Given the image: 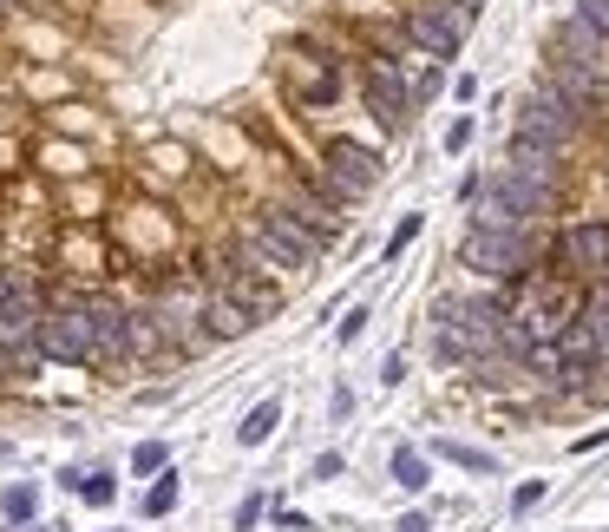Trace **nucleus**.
<instances>
[{"label":"nucleus","instance_id":"nucleus-1","mask_svg":"<svg viewBox=\"0 0 609 532\" xmlns=\"http://www.w3.org/2000/svg\"><path fill=\"white\" fill-rule=\"evenodd\" d=\"M250 257H256L270 277H308V270L328 257V243L302 224L288 204H263V211L250 218Z\"/></svg>","mask_w":609,"mask_h":532},{"label":"nucleus","instance_id":"nucleus-2","mask_svg":"<svg viewBox=\"0 0 609 532\" xmlns=\"http://www.w3.org/2000/svg\"><path fill=\"white\" fill-rule=\"evenodd\" d=\"M557 211V191L538 178H518V171H491L473 198V230H531L538 218Z\"/></svg>","mask_w":609,"mask_h":532},{"label":"nucleus","instance_id":"nucleus-3","mask_svg":"<svg viewBox=\"0 0 609 532\" xmlns=\"http://www.w3.org/2000/svg\"><path fill=\"white\" fill-rule=\"evenodd\" d=\"M531 257H538L531 230H466L459 237V263L478 270V277H491V283H525Z\"/></svg>","mask_w":609,"mask_h":532},{"label":"nucleus","instance_id":"nucleus-4","mask_svg":"<svg viewBox=\"0 0 609 532\" xmlns=\"http://www.w3.org/2000/svg\"><path fill=\"white\" fill-rule=\"evenodd\" d=\"M466 27H473V7L466 0H426V7H413L400 20L406 47L413 53H433V60H453L466 47Z\"/></svg>","mask_w":609,"mask_h":532},{"label":"nucleus","instance_id":"nucleus-5","mask_svg":"<svg viewBox=\"0 0 609 532\" xmlns=\"http://www.w3.org/2000/svg\"><path fill=\"white\" fill-rule=\"evenodd\" d=\"M550 270L570 283H603L609 277V218H583V224L557 230L550 243Z\"/></svg>","mask_w":609,"mask_h":532},{"label":"nucleus","instance_id":"nucleus-6","mask_svg":"<svg viewBox=\"0 0 609 532\" xmlns=\"http://www.w3.org/2000/svg\"><path fill=\"white\" fill-rule=\"evenodd\" d=\"M518 132L538 139V145H550V152H570V139L583 132V112H577L570 99H557V92L538 79V86L525 92V106H518Z\"/></svg>","mask_w":609,"mask_h":532},{"label":"nucleus","instance_id":"nucleus-7","mask_svg":"<svg viewBox=\"0 0 609 532\" xmlns=\"http://www.w3.org/2000/svg\"><path fill=\"white\" fill-rule=\"evenodd\" d=\"M361 99H367V112L380 119V132H400L406 112H413L400 60H361Z\"/></svg>","mask_w":609,"mask_h":532},{"label":"nucleus","instance_id":"nucleus-8","mask_svg":"<svg viewBox=\"0 0 609 532\" xmlns=\"http://www.w3.org/2000/svg\"><path fill=\"white\" fill-rule=\"evenodd\" d=\"M550 67H570V73H583V79H609V40L603 33H590L577 13L550 33Z\"/></svg>","mask_w":609,"mask_h":532},{"label":"nucleus","instance_id":"nucleus-9","mask_svg":"<svg viewBox=\"0 0 609 532\" xmlns=\"http://www.w3.org/2000/svg\"><path fill=\"white\" fill-rule=\"evenodd\" d=\"M33 349H40L47 362L92 369V335H85V322H79L72 309H47V315H40V329H33Z\"/></svg>","mask_w":609,"mask_h":532},{"label":"nucleus","instance_id":"nucleus-10","mask_svg":"<svg viewBox=\"0 0 609 532\" xmlns=\"http://www.w3.org/2000/svg\"><path fill=\"white\" fill-rule=\"evenodd\" d=\"M288 79H295V106H315V112H322V106L341 99V67L322 60V53H308V60L288 53Z\"/></svg>","mask_w":609,"mask_h":532},{"label":"nucleus","instance_id":"nucleus-11","mask_svg":"<svg viewBox=\"0 0 609 532\" xmlns=\"http://www.w3.org/2000/svg\"><path fill=\"white\" fill-rule=\"evenodd\" d=\"M557 158H564V152H550V145H538V139L511 132V145H505V171L538 178V184H550V191H557V178H564V164H557Z\"/></svg>","mask_w":609,"mask_h":532},{"label":"nucleus","instance_id":"nucleus-12","mask_svg":"<svg viewBox=\"0 0 609 532\" xmlns=\"http://www.w3.org/2000/svg\"><path fill=\"white\" fill-rule=\"evenodd\" d=\"M250 329H256V315H250V309H236L230 297H216V290H210V303H203V335H210V349H216V342H243Z\"/></svg>","mask_w":609,"mask_h":532},{"label":"nucleus","instance_id":"nucleus-13","mask_svg":"<svg viewBox=\"0 0 609 532\" xmlns=\"http://www.w3.org/2000/svg\"><path fill=\"white\" fill-rule=\"evenodd\" d=\"M275 428H282V394H263V401L236 421V448H250V454H256V448H270Z\"/></svg>","mask_w":609,"mask_h":532},{"label":"nucleus","instance_id":"nucleus-14","mask_svg":"<svg viewBox=\"0 0 609 532\" xmlns=\"http://www.w3.org/2000/svg\"><path fill=\"white\" fill-rule=\"evenodd\" d=\"M177 506H184V473H177V466H164V473L138 493V513H144V520H171Z\"/></svg>","mask_w":609,"mask_h":532},{"label":"nucleus","instance_id":"nucleus-15","mask_svg":"<svg viewBox=\"0 0 609 532\" xmlns=\"http://www.w3.org/2000/svg\"><path fill=\"white\" fill-rule=\"evenodd\" d=\"M387 480H394L400 493H426V486H433V460H426V448H394Z\"/></svg>","mask_w":609,"mask_h":532},{"label":"nucleus","instance_id":"nucleus-16","mask_svg":"<svg viewBox=\"0 0 609 532\" xmlns=\"http://www.w3.org/2000/svg\"><path fill=\"white\" fill-rule=\"evenodd\" d=\"M0 520L7 526H33L40 520V480H7L0 486Z\"/></svg>","mask_w":609,"mask_h":532},{"label":"nucleus","instance_id":"nucleus-17","mask_svg":"<svg viewBox=\"0 0 609 532\" xmlns=\"http://www.w3.org/2000/svg\"><path fill=\"white\" fill-rule=\"evenodd\" d=\"M426 460H446V466H459V473H485V480L498 473V454H485V448H466V441H446V434L426 448Z\"/></svg>","mask_w":609,"mask_h":532},{"label":"nucleus","instance_id":"nucleus-18","mask_svg":"<svg viewBox=\"0 0 609 532\" xmlns=\"http://www.w3.org/2000/svg\"><path fill=\"white\" fill-rule=\"evenodd\" d=\"M119 493H125V486H119V473H112V466H85V480H79V493H72V500H85V506H99V513H105V506H119Z\"/></svg>","mask_w":609,"mask_h":532},{"label":"nucleus","instance_id":"nucleus-19","mask_svg":"<svg viewBox=\"0 0 609 532\" xmlns=\"http://www.w3.org/2000/svg\"><path fill=\"white\" fill-rule=\"evenodd\" d=\"M125 466H132L138 480H158V473L171 466V441H138V448H132V460H125Z\"/></svg>","mask_w":609,"mask_h":532},{"label":"nucleus","instance_id":"nucleus-20","mask_svg":"<svg viewBox=\"0 0 609 532\" xmlns=\"http://www.w3.org/2000/svg\"><path fill=\"white\" fill-rule=\"evenodd\" d=\"M270 506H275L270 493H243V500H236V513H230V526H236V532H256L263 520H270Z\"/></svg>","mask_w":609,"mask_h":532},{"label":"nucleus","instance_id":"nucleus-21","mask_svg":"<svg viewBox=\"0 0 609 532\" xmlns=\"http://www.w3.org/2000/svg\"><path fill=\"white\" fill-rule=\"evenodd\" d=\"M40 171H60V178H85V152H79V145H47V152H40Z\"/></svg>","mask_w":609,"mask_h":532},{"label":"nucleus","instance_id":"nucleus-22","mask_svg":"<svg viewBox=\"0 0 609 532\" xmlns=\"http://www.w3.org/2000/svg\"><path fill=\"white\" fill-rule=\"evenodd\" d=\"M544 500H550V480H518V486H511V520L538 513Z\"/></svg>","mask_w":609,"mask_h":532},{"label":"nucleus","instance_id":"nucleus-23","mask_svg":"<svg viewBox=\"0 0 609 532\" xmlns=\"http://www.w3.org/2000/svg\"><path fill=\"white\" fill-rule=\"evenodd\" d=\"M419 224H426V218H419V211H406L400 224H394V237H387V263H394V257H400L406 243H413V237H419Z\"/></svg>","mask_w":609,"mask_h":532},{"label":"nucleus","instance_id":"nucleus-24","mask_svg":"<svg viewBox=\"0 0 609 532\" xmlns=\"http://www.w3.org/2000/svg\"><path fill=\"white\" fill-rule=\"evenodd\" d=\"M577 20H583L590 33H603V40H609V0H577Z\"/></svg>","mask_w":609,"mask_h":532},{"label":"nucleus","instance_id":"nucleus-25","mask_svg":"<svg viewBox=\"0 0 609 532\" xmlns=\"http://www.w3.org/2000/svg\"><path fill=\"white\" fill-rule=\"evenodd\" d=\"M473 132H478V119H473V112H459V119L446 126V152H466V145H473Z\"/></svg>","mask_w":609,"mask_h":532},{"label":"nucleus","instance_id":"nucleus-26","mask_svg":"<svg viewBox=\"0 0 609 532\" xmlns=\"http://www.w3.org/2000/svg\"><path fill=\"white\" fill-rule=\"evenodd\" d=\"M341 473H347V454H335V448L308 460V480H341Z\"/></svg>","mask_w":609,"mask_h":532},{"label":"nucleus","instance_id":"nucleus-27","mask_svg":"<svg viewBox=\"0 0 609 532\" xmlns=\"http://www.w3.org/2000/svg\"><path fill=\"white\" fill-rule=\"evenodd\" d=\"M361 329H367V303H361V309H347V315L335 322V342H361Z\"/></svg>","mask_w":609,"mask_h":532},{"label":"nucleus","instance_id":"nucleus-28","mask_svg":"<svg viewBox=\"0 0 609 532\" xmlns=\"http://www.w3.org/2000/svg\"><path fill=\"white\" fill-rule=\"evenodd\" d=\"M270 520L282 532H315V520H308V513H295V506H270Z\"/></svg>","mask_w":609,"mask_h":532},{"label":"nucleus","instance_id":"nucleus-29","mask_svg":"<svg viewBox=\"0 0 609 532\" xmlns=\"http://www.w3.org/2000/svg\"><path fill=\"white\" fill-rule=\"evenodd\" d=\"M597 448H609V428H590L583 441H570V454H597Z\"/></svg>","mask_w":609,"mask_h":532},{"label":"nucleus","instance_id":"nucleus-30","mask_svg":"<svg viewBox=\"0 0 609 532\" xmlns=\"http://www.w3.org/2000/svg\"><path fill=\"white\" fill-rule=\"evenodd\" d=\"M328 414H335V421L354 414V388H335V394H328Z\"/></svg>","mask_w":609,"mask_h":532},{"label":"nucleus","instance_id":"nucleus-31","mask_svg":"<svg viewBox=\"0 0 609 532\" xmlns=\"http://www.w3.org/2000/svg\"><path fill=\"white\" fill-rule=\"evenodd\" d=\"M453 99H459V106H473V99H478V79L459 73V79H453Z\"/></svg>","mask_w":609,"mask_h":532},{"label":"nucleus","instance_id":"nucleus-32","mask_svg":"<svg viewBox=\"0 0 609 532\" xmlns=\"http://www.w3.org/2000/svg\"><path fill=\"white\" fill-rule=\"evenodd\" d=\"M380 381H387V388H400V381H406V355H387V369H380Z\"/></svg>","mask_w":609,"mask_h":532},{"label":"nucleus","instance_id":"nucleus-33","mask_svg":"<svg viewBox=\"0 0 609 532\" xmlns=\"http://www.w3.org/2000/svg\"><path fill=\"white\" fill-rule=\"evenodd\" d=\"M394 532H433V513H400V526Z\"/></svg>","mask_w":609,"mask_h":532},{"label":"nucleus","instance_id":"nucleus-34","mask_svg":"<svg viewBox=\"0 0 609 532\" xmlns=\"http://www.w3.org/2000/svg\"><path fill=\"white\" fill-rule=\"evenodd\" d=\"M466 7H473V13H478V7H485V0H466Z\"/></svg>","mask_w":609,"mask_h":532},{"label":"nucleus","instance_id":"nucleus-35","mask_svg":"<svg viewBox=\"0 0 609 532\" xmlns=\"http://www.w3.org/2000/svg\"><path fill=\"white\" fill-rule=\"evenodd\" d=\"M0 375H7V355H0Z\"/></svg>","mask_w":609,"mask_h":532},{"label":"nucleus","instance_id":"nucleus-36","mask_svg":"<svg viewBox=\"0 0 609 532\" xmlns=\"http://www.w3.org/2000/svg\"><path fill=\"white\" fill-rule=\"evenodd\" d=\"M105 532H125V526H105Z\"/></svg>","mask_w":609,"mask_h":532},{"label":"nucleus","instance_id":"nucleus-37","mask_svg":"<svg viewBox=\"0 0 609 532\" xmlns=\"http://www.w3.org/2000/svg\"><path fill=\"white\" fill-rule=\"evenodd\" d=\"M0 7H13V0H0Z\"/></svg>","mask_w":609,"mask_h":532}]
</instances>
